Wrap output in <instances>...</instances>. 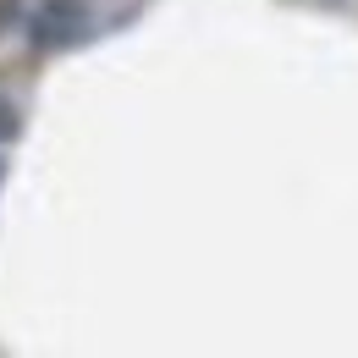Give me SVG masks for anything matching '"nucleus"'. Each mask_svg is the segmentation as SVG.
<instances>
[{
  "instance_id": "nucleus-1",
  "label": "nucleus",
  "mask_w": 358,
  "mask_h": 358,
  "mask_svg": "<svg viewBox=\"0 0 358 358\" xmlns=\"http://www.w3.org/2000/svg\"><path fill=\"white\" fill-rule=\"evenodd\" d=\"M83 28H89L83 0H50L45 11L34 17V39H39V45H78Z\"/></svg>"
},
{
  "instance_id": "nucleus-2",
  "label": "nucleus",
  "mask_w": 358,
  "mask_h": 358,
  "mask_svg": "<svg viewBox=\"0 0 358 358\" xmlns=\"http://www.w3.org/2000/svg\"><path fill=\"white\" fill-rule=\"evenodd\" d=\"M0 138H17V105L0 99Z\"/></svg>"
},
{
  "instance_id": "nucleus-3",
  "label": "nucleus",
  "mask_w": 358,
  "mask_h": 358,
  "mask_svg": "<svg viewBox=\"0 0 358 358\" xmlns=\"http://www.w3.org/2000/svg\"><path fill=\"white\" fill-rule=\"evenodd\" d=\"M0 182H6V166H0Z\"/></svg>"
}]
</instances>
